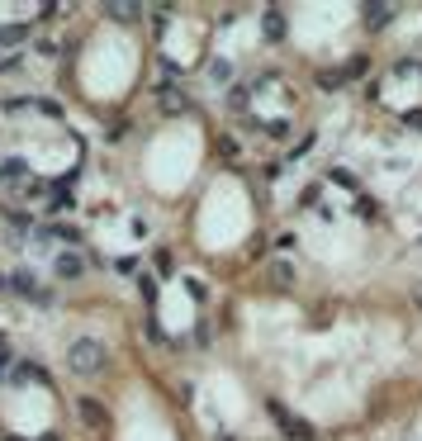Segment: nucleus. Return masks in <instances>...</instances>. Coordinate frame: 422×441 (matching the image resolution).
<instances>
[{
	"label": "nucleus",
	"mask_w": 422,
	"mask_h": 441,
	"mask_svg": "<svg viewBox=\"0 0 422 441\" xmlns=\"http://www.w3.org/2000/svg\"><path fill=\"white\" fill-rule=\"evenodd\" d=\"M109 365V351L100 337H76L72 346H67V370L72 375H81V380H95V375H105Z\"/></svg>",
	"instance_id": "f257e3e1"
},
{
	"label": "nucleus",
	"mask_w": 422,
	"mask_h": 441,
	"mask_svg": "<svg viewBox=\"0 0 422 441\" xmlns=\"http://www.w3.org/2000/svg\"><path fill=\"white\" fill-rule=\"evenodd\" d=\"M10 289H15V294H24V299H33V304H48V289L38 285V280H33L29 271H19V275H10Z\"/></svg>",
	"instance_id": "f03ea898"
},
{
	"label": "nucleus",
	"mask_w": 422,
	"mask_h": 441,
	"mask_svg": "<svg viewBox=\"0 0 422 441\" xmlns=\"http://www.w3.org/2000/svg\"><path fill=\"white\" fill-rule=\"evenodd\" d=\"M266 280H270V285L275 289H290L294 285V266L285 257H275V261H266Z\"/></svg>",
	"instance_id": "7ed1b4c3"
},
{
	"label": "nucleus",
	"mask_w": 422,
	"mask_h": 441,
	"mask_svg": "<svg viewBox=\"0 0 422 441\" xmlns=\"http://www.w3.org/2000/svg\"><path fill=\"white\" fill-rule=\"evenodd\" d=\"M81 271H86V261H81L76 252H62V257H57V275H62V280H72Z\"/></svg>",
	"instance_id": "20e7f679"
},
{
	"label": "nucleus",
	"mask_w": 422,
	"mask_h": 441,
	"mask_svg": "<svg viewBox=\"0 0 422 441\" xmlns=\"http://www.w3.org/2000/svg\"><path fill=\"white\" fill-rule=\"evenodd\" d=\"M24 38H29L24 24H5L0 29V48H15V43H24Z\"/></svg>",
	"instance_id": "39448f33"
},
{
	"label": "nucleus",
	"mask_w": 422,
	"mask_h": 441,
	"mask_svg": "<svg viewBox=\"0 0 422 441\" xmlns=\"http://www.w3.org/2000/svg\"><path fill=\"white\" fill-rule=\"evenodd\" d=\"M275 422H280V427H285L290 437H309V427H304L299 417H290V413H285V408H275Z\"/></svg>",
	"instance_id": "423d86ee"
},
{
	"label": "nucleus",
	"mask_w": 422,
	"mask_h": 441,
	"mask_svg": "<svg viewBox=\"0 0 422 441\" xmlns=\"http://www.w3.org/2000/svg\"><path fill=\"white\" fill-rule=\"evenodd\" d=\"M81 417H86L90 427H100V422H105V408H100L95 399H81Z\"/></svg>",
	"instance_id": "0eeeda50"
},
{
	"label": "nucleus",
	"mask_w": 422,
	"mask_h": 441,
	"mask_svg": "<svg viewBox=\"0 0 422 441\" xmlns=\"http://www.w3.org/2000/svg\"><path fill=\"white\" fill-rule=\"evenodd\" d=\"M15 380H19V385H24V380H33V385H43V380H48V375H43V365L24 361V365H19V370H15Z\"/></svg>",
	"instance_id": "6e6552de"
},
{
	"label": "nucleus",
	"mask_w": 422,
	"mask_h": 441,
	"mask_svg": "<svg viewBox=\"0 0 422 441\" xmlns=\"http://www.w3.org/2000/svg\"><path fill=\"white\" fill-rule=\"evenodd\" d=\"M161 104H166V114H181V109H185V95H171V90H166Z\"/></svg>",
	"instance_id": "1a4fd4ad"
},
{
	"label": "nucleus",
	"mask_w": 422,
	"mask_h": 441,
	"mask_svg": "<svg viewBox=\"0 0 422 441\" xmlns=\"http://www.w3.org/2000/svg\"><path fill=\"white\" fill-rule=\"evenodd\" d=\"M15 72H19V62H15V57H5V62H0V77H15Z\"/></svg>",
	"instance_id": "9d476101"
},
{
	"label": "nucleus",
	"mask_w": 422,
	"mask_h": 441,
	"mask_svg": "<svg viewBox=\"0 0 422 441\" xmlns=\"http://www.w3.org/2000/svg\"><path fill=\"white\" fill-rule=\"evenodd\" d=\"M413 299H418V309H422V280H418V285H413Z\"/></svg>",
	"instance_id": "9b49d317"
},
{
	"label": "nucleus",
	"mask_w": 422,
	"mask_h": 441,
	"mask_svg": "<svg viewBox=\"0 0 422 441\" xmlns=\"http://www.w3.org/2000/svg\"><path fill=\"white\" fill-rule=\"evenodd\" d=\"M0 289H10V280H5V275H0Z\"/></svg>",
	"instance_id": "f8f14e48"
},
{
	"label": "nucleus",
	"mask_w": 422,
	"mask_h": 441,
	"mask_svg": "<svg viewBox=\"0 0 422 441\" xmlns=\"http://www.w3.org/2000/svg\"><path fill=\"white\" fill-rule=\"evenodd\" d=\"M0 365H5V356H0Z\"/></svg>",
	"instance_id": "ddd939ff"
}]
</instances>
